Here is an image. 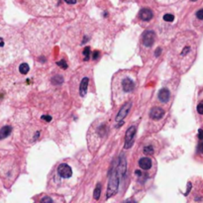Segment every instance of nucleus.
Segmentation results:
<instances>
[{"label":"nucleus","mask_w":203,"mask_h":203,"mask_svg":"<svg viewBox=\"0 0 203 203\" xmlns=\"http://www.w3.org/2000/svg\"><path fill=\"white\" fill-rule=\"evenodd\" d=\"M197 54V40L191 32H184L174 39L170 48V61L179 72H187L192 65Z\"/></svg>","instance_id":"f257e3e1"},{"label":"nucleus","mask_w":203,"mask_h":203,"mask_svg":"<svg viewBox=\"0 0 203 203\" xmlns=\"http://www.w3.org/2000/svg\"><path fill=\"white\" fill-rule=\"evenodd\" d=\"M118 184H119V176L117 174V172H112L110 174V178L108 182V189H107V198L111 197L115 194L117 191Z\"/></svg>","instance_id":"f03ea898"},{"label":"nucleus","mask_w":203,"mask_h":203,"mask_svg":"<svg viewBox=\"0 0 203 203\" xmlns=\"http://www.w3.org/2000/svg\"><path fill=\"white\" fill-rule=\"evenodd\" d=\"M135 134H136V127L135 126H131L128 130H127L126 135H125V144H124L125 149H130V148L133 146Z\"/></svg>","instance_id":"7ed1b4c3"},{"label":"nucleus","mask_w":203,"mask_h":203,"mask_svg":"<svg viewBox=\"0 0 203 203\" xmlns=\"http://www.w3.org/2000/svg\"><path fill=\"white\" fill-rule=\"evenodd\" d=\"M155 40H156V34H155V32L147 31L144 33L142 38V42L144 46H146V47H152L155 43Z\"/></svg>","instance_id":"20e7f679"},{"label":"nucleus","mask_w":203,"mask_h":203,"mask_svg":"<svg viewBox=\"0 0 203 203\" xmlns=\"http://www.w3.org/2000/svg\"><path fill=\"white\" fill-rule=\"evenodd\" d=\"M58 172L63 178H69L72 174V168L68 165H67V163H61L58 168Z\"/></svg>","instance_id":"39448f33"},{"label":"nucleus","mask_w":203,"mask_h":203,"mask_svg":"<svg viewBox=\"0 0 203 203\" xmlns=\"http://www.w3.org/2000/svg\"><path fill=\"white\" fill-rule=\"evenodd\" d=\"M131 106H132L131 102H127V103H125V105L122 106V108L120 109V111L118 112L117 116H116V121H117V122L123 121V119H124V118L128 115Z\"/></svg>","instance_id":"423d86ee"},{"label":"nucleus","mask_w":203,"mask_h":203,"mask_svg":"<svg viewBox=\"0 0 203 203\" xmlns=\"http://www.w3.org/2000/svg\"><path fill=\"white\" fill-rule=\"evenodd\" d=\"M122 89L124 92H131V91H133L134 87H135V84H134V81L132 80L130 77H125V78L122 79Z\"/></svg>","instance_id":"0eeeda50"},{"label":"nucleus","mask_w":203,"mask_h":203,"mask_svg":"<svg viewBox=\"0 0 203 203\" xmlns=\"http://www.w3.org/2000/svg\"><path fill=\"white\" fill-rule=\"evenodd\" d=\"M165 116V110L159 107H153L150 111V117L153 120H159Z\"/></svg>","instance_id":"6e6552de"},{"label":"nucleus","mask_w":203,"mask_h":203,"mask_svg":"<svg viewBox=\"0 0 203 203\" xmlns=\"http://www.w3.org/2000/svg\"><path fill=\"white\" fill-rule=\"evenodd\" d=\"M118 172L117 174L118 176H123L126 172V159L123 156H121L119 158V165H118Z\"/></svg>","instance_id":"1a4fd4ad"},{"label":"nucleus","mask_w":203,"mask_h":203,"mask_svg":"<svg viewBox=\"0 0 203 203\" xmlns=\"http://www.w3.org/2000/svg\"><path fill=\"white\" fill-rule=\"evenodd\" d=\"M153 18V12L150 9H142L140 11V19L143 21H150Z\"/></svg>","instance_id":"9d476101"},{"label":"nucleus","mask_w":203,"mask_h":203,"mask_svg":"<svg viewBox=\"0 0 203 203\" xmlns=\"http://www.w3.org/2000/svg\"><path fill=\"white\" fill-rule=\"evenodd\" d=\"M88 78L87 77H84V78L81 80L80 82V86H79V94L80 96H85L86 91H87V86H88Z\"/></svg>","instance_id":"9b49d317"},{"label":"nucleus","mask_w":203,"mask_h":203,"mask_svg":"<svg viewBox=\"0 0 203 203\" xmlns=\"http://www.w3.org/2000/svg\"><path fill=\"white\" fill-rule=\"evenodd\" d=\"M170 97V91L166 88H163V89L159 90V99L161 100V102H168V99Z\"/></svg>","instance_id":"f8f14e48"},{"label":"nucleus","mask_w":203,"mask_h":203,"mask_svg":"<svg viewBox=\"0 0 203 203\" xmlns=\"http://www.w3.org/2000/svg\"><path fill=\"white\" fill-rule=\"evenodd\" d=\"M139 166L143 170H150L152 166V161L149 158H142L139 161Z\"/></svg>","instance_id":"ddd939ff"},{"label":"nucleus","mask_w":203,"mask_h":203,"mask_svg":"<svg viewBox=\"0 0 203 203\" xmlns=\"http://www.w3.org/2000/svg\"><path fill=\"white\" fill-rule=\"evenodd\" d=\"M11 131H12V128L10 126H4L3 128L0 130V140H3V139L7 138L10 135Z\"/></svg>","instance_id":"4468645a"},{"label":"nucleus","mask_w":203,"mask_h":203,"mask_svg":"<svg viewBox=\"0 0 203 203\" xmlns=\"http://www.w3.org/2000/svg\"><path fill=\"white\" fill-rule=\"evenodd\" d=\"M101 184L100 183H97L96 187L94 189V192H93V195H94V198L96 200H98L100 198V195H101Z\"/></svg>","instance_id":"2eb2a0df"},{"label":"nucleus","mask_w":203,"mask_h":203,"mask_svg":"<svg viewBox=\"0 0 203 203\" xmlns=\"http://www.w3.org/2000/svg\"><path fill=\"white\" fill-rule=\"evenodd\" d=\"M19 70L22 74H27L30 70V67H29L28 63H22L19 67Z\"/></svg>","instance_id":"dca6fc26"},{"label":"nucleus","mask_w":203,"mask_h":203,"mask_svg":"<svg viewBox=\"0 0 203 203\" xmlns=\"http://www.w3.org/2000/svg\"><path fill=\"white\" fill-rule=\"evenodd\" d=\"M52 81H53L54 84H57V85H60L63 82V78L61 76V75H56V76H54V78L52 79Z\"/></svg>","instance_id":"f3484780"},{"label":"nucleus","mask_w":203,"mask_h":203,"mask_svg":"<svg viewBox=\"0 0 203 203\" xmlns=\"http://www.w3.org/2000/svg\"><path fill=\"white\" fill-rule=\"evenodd\" d=\"M144 154L147 155V156H151V155L154 154V148L152 146H147V147L144 148Z\"/></svg>","instance_id":"a211bd4d"},{"label":"nucleus","mask_w":203,"mask_h":203,"mask_svg":"<svg viewBox=\"0 0 203 203\" xmlns=\"http://www.w3.org/2000/svg\"><path fill=\"white\" fill-rule=\"evenodd\" d=\"M89 54H90V49H89V47H86L85 49L83 50L84 61H88V60H89Z\"/></svg>","instance_id":"6ab92c4d"},{"label":"nucleus","mask_w":203,"mask_h":203,"mask_svg":"<svg viewBox=\"0 0 203 203\" xmlns=\"http://www.w3.org/2000/svg\"><path fill=\"white\" fill-rule=\"evenodd\" d=\"M163 20L166 22H172L174 20V16L172 14H166L163 16Z\"/></svg>","instance_id":"aec40b11"},{"label":"nucleus","mask_w":203,"mask_h":203,"mask_svg":"<svg viewBox=\"0 0 203 203\" xmlns=\"http://www.w3.org/2000/svg\"><path fill=\"white\" fill-rule=\"evenodd\" d=\"M58 65H60L61 67H63V69H65V68H67V65L65 63V61H58Z\"/></svg>","instance_id":"412c9836"},{"label":"nucleus","mask_w":203,"mask_h":203,"mask_svg":"<svg viewBox=\"0 0 203 203\" xmlns=\"http://www.w3.org/2000/svg\"><path fill=\"white\" fill-rule=\"evenodd\" d=\"M197 112L199 114H203V102H201L200 104H198L197 106Z\"/></svg>","instance_id":"4be33fe9"},{"label":"nucleus","mask_w":203,"mask_h":203,"mask_svg":"<svg viewBox=\"0 0 203 203\" xmlns=\"http://www.w3.org/2000/svg\"><path fill=\"white\" fill-rule=\"evenodd\" d=\"M196 16H197L198 19L203 20V9H201V10L198 11V12L196 13Z\"/></svg>","instance_id":"5701e85b"},{"label":"nucleus","mask_w":203,"mask_h":203,"mask_svg":"<svg viewBox=\"0 0 203 203\" xmlns=\"http://www.w3.org/2000/svg\"><path fill=\"white\" fill-rule=\"evenodd\" d=\"M41 202H53V200L51 199L50 197H44V198H42V200H41Z\"/></svg>","instance_id":"b1692460"},{"label":"nucleus","mask_w":203,"mask_h":203,"mask_svg":"<svg viewBox=\"0 0 203 203\" xmlns=\"http://www.w3.org/2000/svg\"><path fill=\"white\" fill-rule=\"evenodd\" d=\"M98 57H99V52L95 51L94 53H93V54H92V59H93V60H97Z\"/></svg>","instance_id":"393cba45"},{"label":"nucleus","mask_w":203,"mask_h":203,"mask_svg":"<svg viewBox=\"0 0 203 203\" xmlns=\"http://www.w3.org/2000/svg\"><path fill=\"white\" fill-rule=\"evenodd\" d=\"M42 119H44L46 121H48V122H50V121L52 120V117H51V116H49V115H44L42 117Z\"/></svg>","instance_id":"a878e982"},{"label":"nucleus","mask_w":203,"mask_h":203,"mask_svg":"<svg viewBox=\"0 0 203 203\" xmlns=\"http://www.w3.org/2000/svg\"><path fill=\"white\" fill-rule=\"evenodd\" d=\"M76 1L77 0H65V2L68 4H75L76 3Z\"/></svg>","instance_id":"bb28decb"},{"label":"nucleus","mask_w":203,"mask_h":203,"mask_svg":"<svg viewBox=\"0 0 203 203\" xmlns=\"http://www.w3.org/2000/svg\"><path fill=\"white\" fill-rule=\"evenodd\" d=\"M161 48H158V50L156 51V54H156V57H159V54H161Z\"/></svg>","instance_id":"cd10ccee"},{"label":"nucleus","mask_w":203,"mask_h":203,"mask_svg":"<svg viewBox=\"0 0 203 203\" xmlns=\"http://www.w3.org/2000/svg\"><path fill=\"white\" fill-rule=\"evenodd\" d=\"M188 188H187V191H186V193H185V195H187L188 194V192H189V191H190V187H191V183H190V182H188Z\"/></svg>","instance_id":"c85d7f7f"},{"label":"nucleus","mask_w":203,"mask_h":203,"mask_svg":"<svg viewBox=\"0 0 203 203\" xmlns=\"http://www.w3.org/2000/svg\"><path fill=\"white\" fill-rule=\"evenodd\" d=\"M199 151H200L201 153H203V140H202V143L199 145Z\"/></svg>","instance_id":"c756f323"},{"label":"nucleus","mask_w":203,"mask_h":203,"mask_svg":"<svg viewBox=\"0 0 203 203\" xmlns=\"http://www.w3.org/2000/svg\"><path fill=\"white\" fill-rule=\"evenodd\" d=\"M191 1H196V0H191Z\"/></svg>","instance_id":"7c9ffc66"},{"label":"nucleus","mask_w":203,"mask_h":203,"mask_svg":"<svg viewBox=\"0 0 203 203\" xmlns=\"http://www.w3.org/2000/svg\"><path fill=\"white\" fill-rule=\"evenodd\" d=\"M202 132H203V131H202Z\"/></svg>","instance_id":"2f4dec72"}]
</instances>
